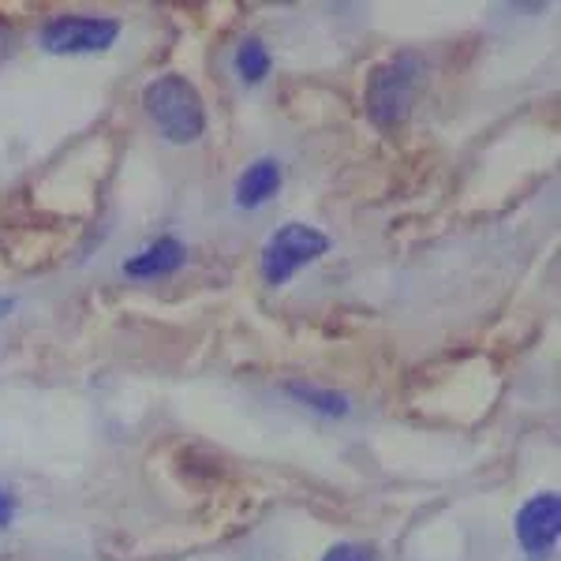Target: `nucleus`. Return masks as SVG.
Wrapping results in <instances>:
<instances>
[{
	"label": "nucleus",
	"instance_id": "1",
	"mask_svg": "<svg viewBox=\"0 0 561 561\" xmlns=\"http://www.w3.org/2000/svg\"><path fill=\"white\" fill-rule=\"evenodd\" d=\"M150 121L169 142H195L206 131V108L192 79L184 76H161L142 90Z\"/></svg>",
	"mask_w": 561,
	"mask_h": 561
},
{
	"label": "nucleus",
	"instance_id": "2",
	"mask_svg": "<svg viewBox=\"0 0 561 561\" xmlns=\"http://www.w3.org/2000/svg\"><path fill=\"white\" fill-rule=\"evenodd\" d=\"M415 79H420V60L409 57V53L370 71L367 116L378 124V128H397V124L409 121V108L415 98Z\"/></svg>",
	"mask_w": 561,
	"mask_h": 561
},
{
	"label": "nucleus",
	"instance_id": "3",
	"mask_svg": "<svg viewBox=\"0 0 561 561\" xmlns=\"http://www.w3.org/2000/svg\"><path fill=\"white\" fill-rule=\"evenodd\" d=\"M325 251H330V240L314 225H280L274 237L266 240V248H262V277H266V285H285L296 270L322 259Z\"/></svg>",
	"mask_w": 561,
	"mask_h": 561
},
{
	"label": "nucleus",
	"instance_id": "4",
	"mask_svg": "<svg viewBox=\"0 0 561 561\" xmlns=\"http://www.w3.org/2000/svg\"><path fill=\"white\" fill-rule=\"evenodd\" d=\"M121 38V23L108 15H57L42 26L45 53H102Z\"/></svg>",
	"mask_w": 561,
	"mask_h": 561
},
{
	"label": "nucleus",
	"instance_id": "5",
	"mask_svg": "<svg viewBox=\"0 0 561 561\" xmlns=\"http://www.w3.org/2000/svg\"><path fill=\"white\" fill-rule=\"evenodd\" d=\"M561 536V497L558 494H536L520 505L517 513V539L531 558H547Z\"/></svg>",
	"mask_w": 561,
	"mask_h": 561
},
{
	"label": "nucleus",
	"instance_id": "6",
	"mask_svg": "<svg viewBox=\"0 0 561 561\" xmlns=\"http://www.w3.org/2000/svg\"><path fill=\"white\" fill-rule=\"evenodd\" d=\"M184 266V243L173 237H161L158 243H150L147 251H139L135 259L124 262V274L131 277H165L173 270Z\"/></svg>",
	"mask_w": 561,
	"mask_h": 561
},
{
	"label": "nucleus",
	"instance_id": "7",
	"mask_svg": "<svg viewBox=\"0 0 561 561\" xmlns=\"http://www.w3.org/2000/svg\"><path fill=\"white\" fill-rule=\"evenodd\" d=\"M280 187V165L274 158H259L255 165H248V173L237 184V203L243 210H255V206L270 203Z\"/></svg>",
	"mask_w": 561,
	"mask_h": 561
},
{
	"label": "nucleus",
	"instance_id": "8",
	"mask_svg": "<svg viewBox=\"0 0 561 561\" xmlns=\"http://www.w3.org/2000/svg\"><path fill=\"white\" fill-rule=\"evenodd\" d=\"M285 389L296 397V401H304L307 409H314V412H325V415H345L348 412V397L337 393V389H319L311 382H288Z\"/></svg>",
	"mask_w": 561,
	"mask_h": 561
},
{
	"label": "nucleus",
	"instance_id": "9",
	"mask_svg": "<svg viewBox=\"0 0 561 561\" xmlns=\"http://www.w3.org/2000/svg\"><path fill=\"white\" fill-rule=\"evenodd\" d=\"M237 71L243 83H262L270 76V53L259 38H248L237 49Z\"/></svg>",
	"mask_w": 561,
	"mask_h": 561
},
{
	"label": "nucleus",
	"instance_id": "10",
	"mask_svg": "<svg viewBox=\"0 0 561 561\" xmlns=\"http://www.w3.org/2000/svg\"><path fill=\"white\" fill-rule=\"evenodd\" d=\"M322 561H370V550L359 542H337L333 550H325Z\"/></svg>",
	"mask_w": 561,
	"mask_h": 561
},
{
	"label": "nucleus",
	"instance_id": "11",
	"mask_svg": "<svg viewBox=\"0 0 561 561\" xmlns=\"http://www.w3.org/2000/svg\"><path fill=\"white\" fill-rule=\"evenodd\" d=\"M15 517V494L8 486H0V528H8Z\"/></svg>",
	"mask_w": 561,
	"mask_h": 561
},
{
	"label": "nucleus",
	"instance_id": "12",
	"mask_svg": "<svg viewBox=\"0 0 561 561\" xmlns=\"http://www.w3.org/2000/svg\"><path fill=\"white\" fill-rule=\"evenodd\" d=\"M8 311H12V300H8V296H0V319H4Z\"/></svg>",
	"mask_w": 561,
	"mask_h": 561
}]
</instances>
